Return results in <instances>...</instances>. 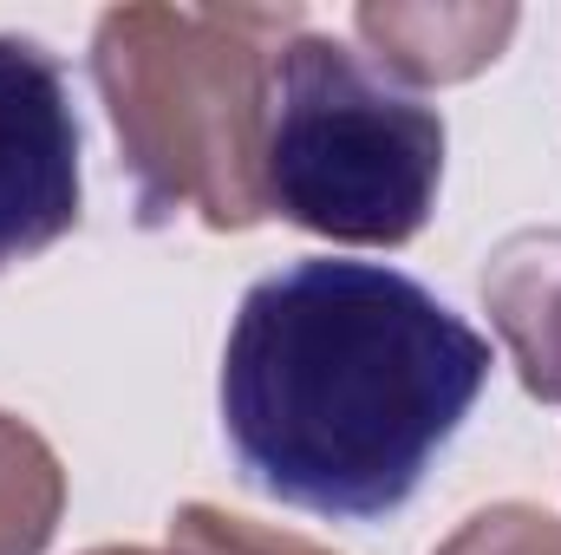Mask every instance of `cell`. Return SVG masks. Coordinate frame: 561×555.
Here are the masks:
<instances>
[{
	"label": "cell",
	"mask_w": 561,
	"mask_h": 555,
	"mask_svg": "<svg viewBox=\"0 0 561 555\" xmlns=\"http://www.w3.org/2000/svg\"><path fill=\"white\" fill-rule=\"evenodd\" d=\"M490 380V340L386 262L255 281L222 347V431L275 503L379 523L424 484Z\"/></svg>",
	"instance_id": "6da1fadb"
},
{
	"label": "cell",
	"mask_w": 561,
	"mask_h": 555,
	"mask_svg": "<svg viewBox=\"0 0 561 555\" xmlns=\"http://www.w3.org/2000/svg\"><path fill=\"white\" fill-rule=\"evenodd\" d=\"M300 7H112L92 33V79L112 112L144 223L196 209L209 229H255L268 79Z\"/></svg>",
	"instance_id": "7a4b0ae2"
},
{
	"label": "cell",
	"mask_w": 561,
	"mask_h": 555,
	"mask_svg": "<svg viewBox=\"0 0 561 555\" xmlns=\"http://www.w3.org/2000/svg\"><path fill=\"white\" fill-rule=\"evenodd\" d=\"M444 118L333 33H294L268 79L262 196L327 242L399 249L437 203Z\"/></svg>",
	"instance_id": "3957f363"
},
{
	"label": "cell",
	"mask_w": 561,
	"mask_h": 555,
	"mask_svg": "<svg viewBox=\"0 0 561 555\" xmlns=\"http://www.w3.org/2000/svg\"><path fill=\"white\" fill-rule=\"evenodd\" d=\"M79 223V118L66 66L0 33V275Z\"/></svg>",
	"instance_id": "277c9868"
},
{
	"label": "cell",
	"mask_w": 561,
	"mask_h": 555,
	"mask_svg": "<svg viewBox=\"0 0 561 555\" xmlns=\"http://www.w3.org/2000/svg\"><path fill=\"white\" fill-rule=\"evenodd\" d=\"M483 307L529 399L561 406V229H516L483 269Z\"/></svg>",
	"instance_id": "5b68a950"
},
{
	"label": "cell",
	"mask_w": 561,
	"mask_h": 555,
	"mask_svg": "<svg viewBox=\"0 0 561 555\" xmlns=\"http://www.w3.org/2000/svg\"><path fill=\"white\" fill-rule=\"evenodd\" d=\"M353 26L373 46L379 72H399L412 86H457L510 46L516 7H392V0L379 7L366 0Z\"/></svg>",
	"instance_id": "8992f818"
},
{
	"label": "cell",
	"mask_w": 561,
	"mask_h": 555,
	"mask_svg": "<svg viewBox=\"0 0 561 555\" xmlns=\"http://www.w3.org/2000/svg\"><path fill=\"white\" fill-rule=\"evenodd\" d=\"M66 510V471L26 418L0 412V555H46Z\"/></svg>",
	"instance_id": "52a82bcc"
},
{
	"label": "cell",
	"mask_w": 561,
	"mask_h": 555,
	"mask_svg": "<svg viewBox=\"0 0 561 555\" xmlns=\"http://www.w3.org/2000/svg\"><path fill=\"white\" fill-rule=\"evenodd\" d=\"M170 550L176 555H333L294 530H268L249 517H229L216 503H183L170 517Z\"/></svg>",
	"instance_id": "ba28073f"
},
{
	"label": "cell",
	"mask_w": 561,
	"mask_h": 555,
	"mask_svg": "<svg viewBox=\"0 0 561 555\" xmlns=\"http://www.w3.org/2000/svg\"><path fill=\"white\" fill-rule=\"evenodd\" d=\"M437 555H561V517L536 503H496L477 510Z\"/></svg>",
	"instance_id": "9c48e42d"
},
{
	"label": "cell",
	"mask_w": 561,
	"mask_h": 555,
	"mask_svg": "<svg viewBox=\"0 0 561 555\" xmlns=\"http://www.w3.org/2000/svg\"><path fill=\"white\" fill-rule=\"evenodd\" d=\"M85 555H176V550H138V543H105V550H85Z\"/></svg>",
	"instance_id": "30bf717a"
}]
</instances>
